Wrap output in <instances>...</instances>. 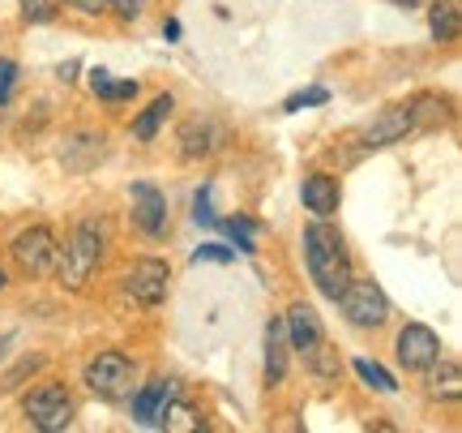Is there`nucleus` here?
I'll return each mask as SVG.
<instances>
[{
	"label": "nucleus",
	"mask_w": 462,
	"mask_h": 433,
	"mask_svg": "<svg viewBox=\"0 0 462 433\" xmlns=\"http://www.w3.org/2000/svg\"><path fill=\"white\" fill-rule=\"evenodd\" d=\"M180 142H184V159H198V155H210L215 150V129L210 125H184V134H180Z\"/></svg>",
	"instance_id": "obj_19"
},
{
	"label": "nucleus",
	"mask_w": 462,
	"mask_h": 433,
	"mask_svg": "<svg viewBox=\"0 0 462 433\" xmlns=\"http://www.w3.org/2000/svg\"><path fill=\"white\" fill-rule=\"evenodd\" d=\"M56 17V0H22V22H31V26H43Z\"/></svg>",
	"instance_id": "obj_24"
},
{
	"label": "nucleus",
	"mask_w": 462,
	"mask_h": 433,
	"mask_svg": "<svg viewBox=\"0 0 462 433\" xmlns=\"http://www.w3.org/2000/svg\"><path fill=\"white\" fill-rule=\"evenodd\" d=\"M223 232L231 236V245H236L240 253H253V249H257V223H253V219H245V215L223 219Z\"/></svg>",
	"instance_id": "obj_20"
},
{
	"label": "nucleus",
	"mask_w": 462,
	"mask_h": 433,
	"mask_svg": "<svg viewBox=\"0 0 462 433\" xmlns=\"http://www.w3.org/2000/svg\"><path fill=\"white\" fill-rule=\"evenodd\" d=\"M291 352V344H287V326L282 322H270L265 326V378H270V386H279L282 378H287V356Z\"/></svg>",
	"instance_id": "obj_14"
},
{
	"label": "nucleus",
	"mask_w": 462,
	"mask_h": 433,
	"mask_svg": "<svg viewBox=\"0 0 462 433\" xmlns=\"http://www.w3.org/2000/svg\"><path fill=\"white\" fill-rule=\"evenodd\" d=\"M99 258H103V232H99V223H78L73 228V240L65 245V253H60V267H56V275H60V284L65 287H86V279L95 275V267H99Z\"/></svg>",
	"instance_id": "obj_2"
},
{
	"label": "nucleus",
	"mask_w": 462,
	"mask_h": 433,
	"mask_svg": "<svg viewBox=\"0 0 462 433\" xmlns=\"http://www.w3.org/2000/svg\"><path fill=\"white\" fill-rule=\"evenodd\" d=\"M14 262L22 275H31V279H51L56 267H60V245H56V236L51 228L43 223H34L26 232L14 240Z\"/></svg>",
	"instance_id": "obj_3"
},
{
	"label": "nucleus",
	"mask_w": 462,
	"mask_h": 433,
	"mask_svg": "<svg viewBox=\"0 0 462 433\" xmlns=\"http://www.w3.org/2000/svg\"><path fill=\"white\" fill-rule=\"evenodd\" d=\"M5 284H9V279H5V270H0V287H5Z\"/></svg>",
	"instance_id": "obj_32"
},
{
	"label": "nucleus",
	"mask_w": 462,
	"mask_h": 433,
	"mask_svg": "<svg viewBox=\"0 0 462 433\" xmlns=\"http://www.w3.org/2000/svg\"><path fill=\"white\" fill-rule=\"evenodd\" d=\"M163 34H167V43H176V39H180V22H176V17H167V22H163Z\"/></svg>",
	"instance_id": "obj_30"
},
{
	"label": "nucleus",
	"mask_w": 462,
	"mask_h": 433,
	"mask_svg": "<svg viewBox=\"0 0 462 433\" xmlns=\"http://www.w3.org/2000/svg\"><path fill=\"white\" fill-rule=\"evenodd\" d=\"M287 344L291 348H300V352H309V348H317L326 334H321V322H317V314L309 309V305H296L291 314H287Z\"/></svg>",
	"instance_id": "obj_13"
},
{
	"label": "nucleus",
	"mask_w": 462,
	"mask_h": 433,
	"mask_svg": "<svg viewBox=\"0 0 462 433\" xmlns=\"http://www.w3.org/2000/svg\"><path fill=\"white\" fill-rule=\"evenodd\" d=\"M429 391L437 395V400H458L462 395V369L458 361H432L429 365Z\"/></svg>",
	"instance_id": "obj_15"
},
{
	"label": "nucleus",
	"mask_w": 462,
	"mask_h": 433,
	"mask_svg": "<svg viewBox=\"0 0 462 433\" xmlns=\"http://www.w3.org/2000/svg\"><path fill=\"white\" fill-rule=\"evenodd\" d=\"M69 5H78L82 14H103L107 9V0H69Z\"/></svg>",
	"instance_id": "obj_29"
},
{
	"label": "nucleus",
	"mask_w": 462,
	"mask_h": 433,
	"mask_svg": "<svg viewBox=\"0 0 462 433\" xmlns=\"http://www.w3.org/2000/svg\"><path fill=\"white\" fill-rule=\"evenodd\" d=\"M167 279H171V270H167L163 258H137L125 275V287H129L133 300H142V305H163L167 300Z\"/></svg>",
	"instance_id": "obj_7"
},
{
	"label": "nucleus",
	"mask_w": 462,
	"mask_h": 433,
	"mask_svg": "<svg viewBox=\"0 0 462 433\" xmlns=\"http://www.w3.org/2000/svg\"><path fill=\"white\" fill-rule=\"evenodd\" d=\"M171 400H176V382H171V378H154V382H146L133 395V420H137V425H154L159 412H163Z\"/></svg>",
	"instance_id": "obj_11"
},
{
	"label": "nucleus",
	"mask_w": 462,
	"mask_h": 433,
	"mask_svg": "<svg viewBox=\"0 0 462 433\" xmlns=\"http://www.w3.org/2000/svg\"><path fill=\"white\" fill-rule=\"evenodd\" d=\"M304 356H309V369H313L317 378H334V373H338V356L330 352V344H326V339H321L317 348H309Z\"/></svg>",
	"instance_id": "obj_22"
},
{
	"label": "nucleus",
	"mask_w": 462,
	"mask_h": 433,
	"mask_svg": "<svg viewBox=\"0 0 462 433\" xmlns=\"http://www.w3.org/2000/svg\"><path fill=\"white\" fill-rule=\"evenodd\" d=\"M300 198H304V206H309L317 219H330L334 211H338V184H334V176H326V172H313V176L304 181V189H300Z\"/></svg>",
	"instance_id": "obj_12"
},
{
	"label": "nucleus",
	"mask_w": 462,
	"mask_h": 433,
	"mask_svg": "<svg viewBox=\"0 0 462 433\" xmlns=\"http://www.w3.org/2000/svg\"><path fill=\"white\" fill-rule=\"evenodd\" d=\"M231 258H236V249H227V245H201L193 253V262H231Z\"/></svg>",
	"instance_id": "obj_26"
},
{
	"label": "nucleus",
	"mask_w": 462,
	"mask_h": 433,
	"mask_svg": "<svg viewBox=\"0 0 462 433\" xmlns=\"http://www.w3.org/2000/svg\"><path fill=\"white\" fill-rule=\"evenodd\" d=\"M193 219H198V223H215V211H210V189H206V184H201L198 198H193Z\"/></svg>",
	"instance_id": "obj_27"
},
{
	"label": "nucleus",
	"mask_w": 462,
	"mask_h": 433,
	"mask_svg": "<svg viewBox=\"0 0 462 433\" xmlns=\"http://www.w3.org/2000/svg\"><path fill=\"white\" fill-rule=\"evenodd\" d=\"M330 99V90L326 86H309V90H296L291 99L282 103V112H300V108H317V103Z\"/></svg>",
	"instance_id": "obj_23"
},
{
	"label": "nucleus",
	"mask_w": 462,
	"mask_h": 433,
	"mask_svg": "<svg viewBox=\"0 0 462 433\" xmlns=\"http://www.w3.org/2000/svg\"><path fill=\"white\" fill-rule=\"evenodd\" d=\"M390 5H398V9H420L424 0H390Z\"/></svg>",
	"instance_id": "obj_31"
},
{
	"label": "nucleus",
	"mask_w": 462,
	"mask_h": 433,
	"mask_svg": "<svg viewBox=\"0 0 462 433\" xmlns=\"http://www.w3.org/2000/svg\"><path fill=\"white\" fill-rule=\"evenodd\" d=\"M415 129V112L411 103H394V108H385V112H377V120L364 129V146L377 150V146H394V142H402V137Z\"/></svg>",
	"instance_id": "obj_9"
},
{
	"label": "nucleus",
	"mask_w": 462,
	"mask_h": 433,
	"mask_svg": "<svg viewBox=\"0 0 462 433\" xmlns=\"http://www.w3.org/2000/svg\"><path fill=\"white\" fill-rule=\"evenodd\" d=\"M356 373H360V378L373 386V391H385V395H394V391H398L394 378H390V373H385L377 361H368V356H360V361H356Z\"/></svg>",
	"instance_id": "obj_21"
},
{
	"label": "nucleus",
	"mask_w": 462,
	"mask_h": 433,
	"mask_svg": "<svg viewBox=\"0 0 462 433\" xmlns=\"http://www.w3.org/2000/svg\"><path fill=\"white\" fill-rule=\"evenodd\" d=\"M86 386L99 395V400H125L133 391V361L125 352H99L90 365H86Z\"/></svg>",
	"instance_id": "obj_6"
},
{
	"label": "nucleus",
	"mask_w": 462,
	"mask_h": 433,
	"mask_svg": "<svg viewBox=\"0 0 462 433\" xmlns=\"http://www.w3.org/2000/svg\"><path fill=\"white\" fill-rule=\"evenodd\" d=\"M133 219H137V228L146 236H163L167 228V198L154 189V184L137 181L133 184Z\"/></svg>",
	"instance_id": "obj_10"
},
{
	"label": "nucleus",
	"mask_w": 462,
	"mask_h": 433,
	"mask_svg": "<svg viewBox=\"0 0 462 433\" xmlns=\"http://www.w3.org/2000/svg\"><path fill=\"white\" fill-rule=\"evenodd\" d=\"M22 408H26V417H31L34 429H43V433H60L73 425V400H69V391L60 382L34 386Z\"/></svg>",
	"instance_id": "obj_4"
},
{
	"label": "nucleus",
	"mask_w": 462,
	"mask_h": 433,
	"mask_svg": "<svg viewBox=\"0 0 462 433\" xmlns=\"http://www.w3.org/2000/svg\"><path fill=\"white\" fill-rule=\"evenodd\" d=\"M304 258H309V275L321 287V297H343V287L351 284V258H346V240L334 223L317 219L304 228Z\"/></svg>",
	"instance_id": "obj_1"
},
{
	"label": "nucleus",
	"mask_w": 462,
	"mask_h": 433,
	"mask_svg": "<svg viewBox=\"0 0 462 433\" xmlns=\"http://www.w3.org/2000/svg\"><path fill=\"white\" fill-rule=\"evenodd\" d=\"M14 82H17V65L14 61H0V108H5L9 95H14Z\"/></svg>",
	"instance_id": "obj_25"
},
{
	"label": "nucleus",
	"mask_w": 462,
	"mask_h": 433,
	"mask_svg": "<svg viewBox=\"0 0 462 433\" xmlns=\"http://www.w3.org/2000/svg\"><path fill=\"white\" fill-rule=\"evenodd\" d=\"M107 5H112V9H116L120 17H125V22H133V17L146 9V0H107Z\"/></svg>",
	"instance_id": "obj_28"
},
{
	"label": "nucleus",
	"mask_w": 462,
	"mask_h": 433,
	"mask_svg": "<svg viewBox=\"0 0 462 433\" xmlns=\"http://www.w3.org/2000/svg\"><path fill=\"white\" fill-rule=\"evenodd\" d=\"M429 26H432V39L454 43V39H458V5H454V0H432Z\"/></svg>",
	"instance_id": "obj_17"
},
{
	"label": "nucleus",
	"mask_w": 462,
	"mask_h": 433,
	"mask_svg": "<svg viewBox=\"0 0 462 433\" xmlns=\"http://www.w3.org/2000/svg\"><path fill=\"white\" fill-rule=\"evenodd\" d=\"M437 356H441L437 331L420 326V322H411V326L398 331V361H402V369H415V373H420V369H429Z\"/></svg>",
	"instance_id": "obj_8"
},
{
	"label": "nucleus",
	"mask_w": 462,
	"mask_h": 433,
	"mask_svg": "<svg viewBox=\"0 0 462 433\" xmlns=\"http://www.w3.org/2000/svg\"><path fill=\"white\" fill-rule=\"evenodd\" d=\"M171 108H176V99H171V95H159V99L150 103V108L142 112V117L133 120V137H137V142H154V134H159V125H163V120L171 117Z\"/></svg>",
	"instance_id": "obj_16"
},
{
	"label": "nucleus",
	"mask_w": 462,
	"mask_h": 433,
	"mask_svg": "<svg viewBox=\"0 0 462 433\" xmlns=\"http://www.w3.org/2000/svg\"><path fill=\"white\" fill-rule=\"evenodd\" d=\"M154 425H163V429H171V433H193V429H201V417L189 408V403H167L163 412H159V420Z\"/></svg>",
	"instance_id": "obj_18"
},
{
	"label": "nucleus",
	"mask_w": 462,
	"mask_h": 433,
	"mask_svg": "<svg viewBox=\"0 0 462 433\" xmlns=\"http://www.w3.org/2000/svg\"><path fill=\"white\" fill-rule=\"evenodd\" d=\"M338 305H343L346 322H351V326H364V331H373V326H381V322L390 317V300H385L381 284H373V279H351V284L343 287Z\"/></svg>",
	"instance_id": "obj_5"
}]
</instances>
